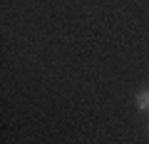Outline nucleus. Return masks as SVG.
<instances>
[{"instance_id":"obj_1","label":"nucleus","mask_w":149,"mask_h":144,"mask_svg":"<svg viewBox=\"0 0 149 144\" xmlns=\"http://www.w3.org/2000/svg\"><path fill=\"white\" fill-rule=\"evenodd\" d=\"M137 109L139 112H149V90H142V92H137Z\"/></svg>"}]
</instances>
